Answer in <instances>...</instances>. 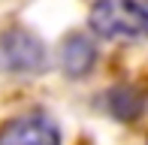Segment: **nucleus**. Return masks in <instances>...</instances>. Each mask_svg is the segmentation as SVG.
<instances>
[{
	"label": "nucleus",
	"mask_w": 148,
	"mask_h": 145,
	"mask_svg": "<svg viewBox=\"0 0 148 145\" xmlns=\"http://www.w3.org/2000/svg\"><path fill=\"white\" fill-rule=\"evenodd\" d=\"M91 27L106 39H142L148 36V3L97 0L91 6Z\"/></svg>",
	"instance_id": "1"
},
{
	"label": "nucleus",
	"mask_w": 148,
	"mask_h": 145,
	"mask_svg": "<svg viewBox=\"0 0 148 145\" xmlns=\"http://www.w3.org/2000/svg\"><path fill=\"white\" fill-rule=\"evenodd\" d=\"M45 67V49L30 30L9 27L0 34V72L33 76Z\"/></svg>",
	"instance_id": "2"
},
{
	"label": "nucleus",
	"mask_w": 148,
	"mask_h": 145,
	"mask_svg": "<svg viewBox=\"0 0 148 145\" xmlns=\"http://www.w3.org/2000/svg\"><path fill=\"white\" fill-rule=\"evenodd\" d=\"M0 145H60V130L45 115H21L0 127Z\"/></svg>",
	"instance_id": "3"
},
{
	"label": "nucleus",
	"mask_w": 148,
	"mask_h": 145,
	"mask_svg": "<svg viewBox=\"0 0 148 145\" xmlns=\"http://www.w3.org/2000/svg\"><path fill=\"white\" fill-rule=\"evenodd\" d=\"M94 61H97V49L91 45V39L85 36H70L64 42V51H60V64L70 76H85Z\"/></svg>",
	"instance_id": "4"
},
{
	"label": "nucleus",
	"mask_w": 148,
	"mask_h": 145,
	"mask_svg": "<svg viewBox=\"0 0 148 145\" xmlns=\"http://www.w3.org/2000/svg\"><path fill=\"white\" fill-rule=\"evenodd\" d=\"M109 109H112L115 118L130 121V118H136L139 109H142V97H139L133 88H115L109 94Z\"/></svg>",
	"instance_id": "5"
}]
</instances>
